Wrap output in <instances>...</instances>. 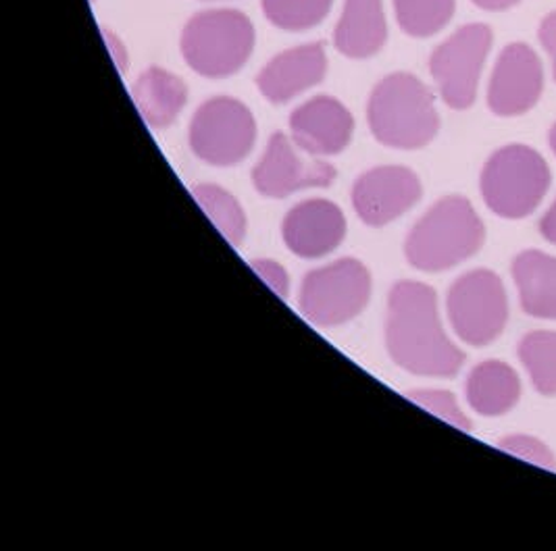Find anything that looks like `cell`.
Instances as JSON below:
<instances>
[{
	"instance_id": "1",
	"label": "cell",
	"mask_w": 556,
	"mask_h": 551,
	"mask_svg": "<svg viewBox=\"0 0 556 551\" xmlns=\"http://www.w3.org/2000/svg\"><path fill=\"white\" fill-rule=\"evenodd\" d=\"M386 342L392 360L413 375L451 379L465 362V354L442 326L435 292L419 281L392 287Z\"/></svg>"
},
{
	"instance_id": "2",
	"label": "cell",
	"mask_w": 556,
	"mask_h": 551,
	"mask_svg": "<svg viewBox=\"0 0 556 551\" xmlns=\"http://www.w3.org/2000/svg\"><path fill=\"white\" fill-rule=\"evenodd\" d=\"M485 229L471 202L448 196L435 202L406 238L408 262L426 273L448 271L480 251Z\"/></svg>"
},
{
	"instance_id": "3",
	"label": "cell",
	"mask_w": 556,
	"mask_h": 551,
	"mask_svg": "<svg viewBox=\"0 0 556 551\" xmlns=\"http://www.w3.org/2000/svg\"><path fill=\"white\" fill-rule=\"evenodd\" d=\"M369 126L383 146L415 151L428 146L440 117L428 86L410 74L381 79L369 101Z\"/></svg>"
},
{
	"instance_id": "4",
	"label": "cell",
	"mask_w": 556,
	"mask_h": 551,
	"mask_svg": "<svg viewBox=\"0 0 556 551\" xmlns=\"http://www.w3.org/2000/svg\"><path fill=\"white\" fill-rule=\"evenodd\" d=\"M480 185L492 213L505 219H523L544 201L551 188V169L540 152L510 144L488 158Z\"/></svg>"
},
{
	"instance_id": "5",
	"label": "cell",
	"mask_w": 556,
	"mask_h": 551,
	"mask_svg": "<svg viewBox=\"0 0 556 551\" xmlns=\"http://www.w3.org/2000/svg\"><path fill=\"white\" fill-rule=\"evenodd\" d=\"M254 47L253 24L238 11H204L181 34L188 65L206 77H228L242 69Z\"/></svg>"
},
{
	"instance_id": "6",
	"label": "cell",
	"mask_w": 556,
	"mask_h": 551,
	"mask_svg": "<svg viewBox=\"0 0 556 551\" xmlns=\"http://www.w3.org/2000/svg\"><path fill=\"white\" fill-rule=\"evenodd\" d=\"M371 298V276L354 258L311 271L301 287L304 317L321 326H338L353 321Z\"/></svg>"
},
{
	"instance_id": "7",
	"label": "cell",
	"mask_w": 556,
	"mask_h": 551,
	"mask_svg": "<svg viewBox=\"0 0 556 551\" xmlns=\"http://www.w3.org/2000/svg\"><path fill=\"white\" fill-rule=\"evenodd\" d=\"M446 310L456 335L469 346H490L508 321V300L501 277L478 269L458 277L448 290Z\"/></svg>"
},
{
	"instance_id": "8",
	"label": "cell",
	"mask_w": 556,
	"mask_h": 551,
	"mask_svg": "<svg viewBox=\"0 0 556 551\" xmlns=\"http://www.w3.org/2000/svg\"><path fill=\"white\" fill-rule=\"evenodd\" d=\"M254 138L253 113L228 97L204 102L190 126L192 151L215 167H231L244 161L253 151Z\"/></svg>"
},
{
	"instance_id": "9",
	"label": "cell",
	"mask_w": 556,
	"mask_h": 551,
	"mask_svg": "<svg viewBox=\"0 0 556 551\" xmlns=\"http://www.w3.org/2000/svg\"><path fill=\"white\" fill-rule=\"evenodd\" d=\"M492 42L494 36L490 27L471 24L460 27L431 54V76L451 108L465 111L478 99L481 67Z\"/></svg>"
},
{
	"instance_id": "10",
	"label": "cell",
	"mask_w": 556,
	"mask_h": 551,
	"mask_svg": "<svg viewBox=\"0 0 556 551\" xmlns=\"http://www.w3.org/2000/svg\"><path fill=\"white\" fill-rule=\"evenodd\" d=\"M283 133H274L253 171L254 188L267 198H286L308 188H328L336 169L319 156L296 151Z\"/></svg>"
},
{
	"instance_id": "11",
	"label": "cell",
	"mask_w": 556,
	"mask_h": 551,
	"mask_svg": "<svg viewBox=\"0 0 556 551\" xmlns=\"http://www.w3.org/2000/svg\"><path fill=\"white\" fill-rule=\"evenodd\" d=\"M544 92L542 61L526 42H513L501 52L488 88L494 115L517 117L531 111Z\"/></svg>"
},
{
	"instance_id": "12",
	"label": "cell",
	"mask_w": 556,
	"mask_h": 551,
	"mask_svg": "<svg viewBox=\"0 0 556 551\" xmlns=\"http://www.w3.org/2000/svg\"><path fill=\"white\" fill-rule=\"evenodd\" d=\"M421 198V181L406 167H378L356 179L353 206L363 223L383 227Z\"/></svg>"
},
{
	"instance_id": "13",
	"label": "cell",
	"mask_w": 556,
	"mask_h": 551,
	"mask_svg": "<svg viewBox=\"0 0 556 551\" xmlns=\"http://www.w3.org/2000/svg\"><path fill=\"white\" fill-rule=\"evenodd\" d=\"M281 235L290 251L301 258H321L336 251L346 235L344 213L333 202L315 201L296 204L281 223Z\"/></svg>"
},
{
	"instance_id": "14",
	"label": "cell",
	"mask_w": 556,
	"mask_h": 551,
	"mask_svg": "<svg viewBox=\"0 0 556 551\" xmlns=\"http://www.w3.org/2000/svg\"><path fill=\"white\" fill-rule=\"evenodd\" d=\"M294 144L311 156H331L344 151L353 138V115L329 97L304 102L290 117Z\"/></svg>"
},
{
	"instance_id": "15",
	"label": "cell",
	"mask_w": 556,
	"mask_h": 551,
	"mask_svg": "<svg viewBox=\"0 0 556 551\" xmlns=\"http://www.w3.org/2000/svg\"><path fill=\"white\" fill-rule=\"evenodd\" d=\"M328 69L326 52L321 44H306L292 51L281 52L263 67L256 77L258 90L274 104L292 101L304 90L317 86Z\"/></svg>"
},
{
	"instance_id": "16",
	"label": "cell",
	"mask_w": 556,
	"mask_h": 551,
	"mask_svg": "<svg viewBox=\"0 0 556 551\" xmlns=\"http://www.w3.org/2000/svg\"><path fill=\"white\" fill-rule=\"evenodd\" d=\"M513 279L523 310L556 321V258L540 251L521 252L513 262Z\"/></svg>"
},
{
	"instance_id": "17",
	"label": "cell",
	"mask_w": 556,
	"mask_h": 551,
	"mask_svg": "<svg viewBox=\"0 0 556 551\" xmlns=\"http://www.w3.org/2000/svg\"><path fill=\"white\" fill-rule=\"evenodd\" d=\"M388 38L381 0H346L336 27V47L351 59H365L380 51Z\"/></svg>"
},
{
	"instance_id": "18",
	"label": "cell",
	"mask_w": 556,
	"mask_h": 551,
	"mask_svg": "<svg viewBox=\"0 0 556 551\" xmlns=\"http://www.w3.org/2000/svg\"><path fill=\"white\" fill-rule=\"evenodd\" d=\"M467 401L483 417H501L521 398V381L501 360H488L478 364L467 379Z\"/></svg>"
},
{
	"instance_id": "19",
	"label": "cell",
	"mask_w": 556,
	"mask_h": 551,
	"mask_svg": "<svg viewBox=\"0 0 556 551\" xmlns=\"http://www.w3.org/2000/svg\"><path fill=\"white\" fill-rule=\"evenodd\" d=\"M131 97L142 119L154 129H161L176 121L188 99V90L181 79L152 67L138 77Z\"/></svg>"
},
{
	"instance_id": "20",
	"label": "cell",
	"mask_w": 556,
	"mask_h": 551,
	"mask_svg": "<svg viewBox=\"0 0 556 551\" xmlns=\"http://www.w3.org/2000/svg\"><path fill=\"white\" fill-rule=\"evenodd\" d=\"M192 194L201 204L204 215L222 231V235L228 240L229 244L233 246L242 244L247 235V215L240 202L236 201L228 190L211 183L197 185Z\"/></svg>"
},
{
	"instance_id": "21",
	"label": "cell",
	"mask_w": 556,
	"mask_h": 551,
	"mask_svg": "<svg viewBox=\"0 0 556 551\" xmlns=\"http://www.w3.org/2000/svg\"><path fill=\"white\" fill-rule=\"evenodd\" d=\"M517 351L533 387L542 396H556V331H531Z\"/></svg>"
},
{
	"instance_id": "22",
	"label": "cell",
	"mask_w": 556,
	"mask_h": 551,
	"mask_svg": "<svg viewBox=\"0 0 556 551\" xmlns=\"http://www.w3.org/2000/svg\"><path fill=\"white\" fill-rule=\"evenodd\" d=\"M399 24L408 36L430 38L448 26L456 0H394Z\"/></svg>"
},
{
	"instance_id": "23",
	"label": "cell",
	"mask_w": 556,
	"mask_h": 551,
	"mask_svg": "<svg viewBox=\"0 0 556 551\" xmlns=\"http://www.w3.org/2000/svg\"><path fill=\"white\" fill-rule=\"evenodd\" d=\"M331 0H263V11L274 26L290 31L308 29L326 20Z\"/></svg>"
},
{
	"instance_id": "24",
	"label": "cell",
	"mask_w": 556,
	"mask_h": 551,
	"mask_svg": "<svg viewBox=\"0 0 556 551\" xmlns=\"http://www.w3.org/2000/svg\"><path fill=\"white\" fill-rule=\"evenodd\" d=\"M408 400L419 403L421 408H426L433 417L442 419L444 423L456 426L460 431H469L471 428V421L460 410L455 396L444 392V389H415V392H408Z\"/></svg>"
},
{
	"instance_id": "25",
	"label": "cell",
	"mask_w": 556,
	"mask_h": 551,
	"mask_svg": "<svg viewBox=\"0 0 556 551\" xmlns=\"http://www.w3.org/2000/svg\"><path fill=\"white\" fill-rule=\"evenodd\" d=\"M501 450L508 451L510 456H517L526 462H531L535 466L555 471L556 458L548 446H544L540 439L530 437V435H508L505 439H501L498 444Z\"/></svg>"
},
{
	"instance_id": "26",
	"label": "cell",
	"mask_w": 556,
	"mask_h": 551,
	"mask_svg": "<svg viewBox=\"0 0 556 551\" xmlns=\"http://www.w3.org/2000/svg\"><path fill=\"white\" fill-rule=\"evenodd\" d=\"M254 273L261 277L278 296L286 298L288 292H290V277L286 273V269L274 262V260H267V258H261V260H254L253 265Z\"/></svg>"
},
{
	"instance_id": "27",
	"label": "cell",
	"mask_w": 556,
	"mask_h": 551,
	"mask_svg": "<svg viewBox=\"0 0 556 551\" xmlns=\"http://www.w3.org/2000/svg\"><path fill=\"white\" fill-rule=\"evenodd\" d=\"M540 42L544 47V51L551 54V61H553V76L556 81V11L555 13H548L542 24H540Z\"/></svg>"
},
{
	"instance_id": "28",
	"label": "cell",
	"mask_w": 556,
	"mask_h": 551,
	"mask_svg": "<svg viewBox=\"0 0 556 551\" xmlns=\"http://www.w3.org/2000/svg\"><path fill=\"white\" fill-rule=\"evenodd\" d=\"M540 233L556 246V201L540 221Z\"/></svg>"
},
{
	"instance_id": "29",
	"label": "cell",
	"mask_w": 556,
	"mask_h": 551,
	"mask_svg": "<svg viewBox=\"0 0 556 551\" xmlns=\"http://www.w3.org/2000/svg\"><path fill=\"white\" fill-rule=\"evenodd\" d=\"M476 7H480L483 11H506L510 7H515L521 0H471Z\"/></svg>"
},
{
	"instance_id": "30",
	"label": "cell",
	"mask_w": 556,
	"mask_h": 551,
	"mask_svg": "<svg viewBox=\"0 0 556 551\" xmlns=\"http://www.w3.org/2000/svg\"><path fill=\"white\" fill-rule=\"evenodd\" d=\"M548 142H551V149H553V152L556 154V124L553 126V129H551V136H548Z\"/></svg>"
}]
</instances>
